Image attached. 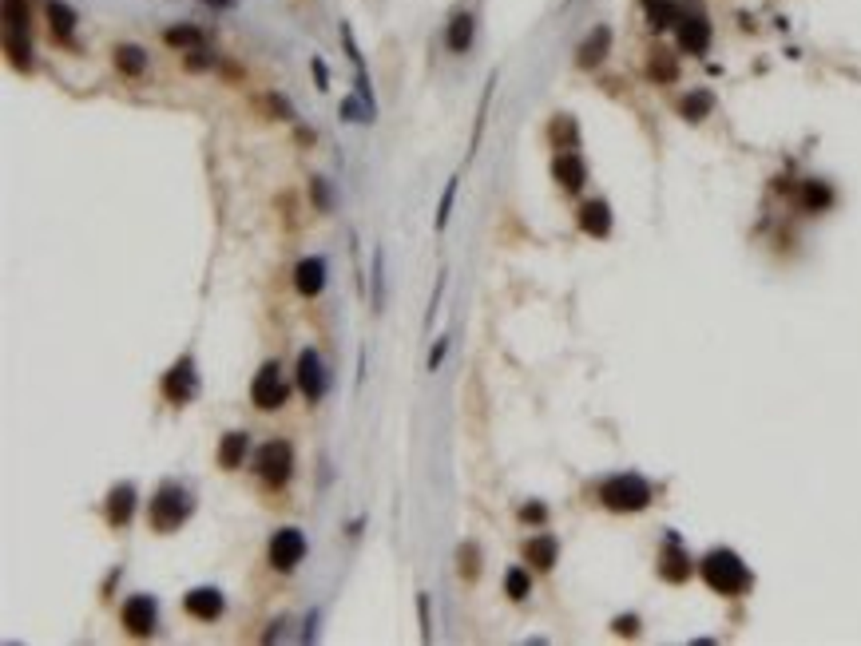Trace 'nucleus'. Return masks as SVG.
<instances>
[{
    "mask_svg": "<svg viewBox=\"0 0 861 646\" xmlns=\"http://www.w3.org/2000/svg\"><path fill=\"white\" fill-rule=\"evenodd\" d=\"M453 199H456V179H448L445 195H441V207H437V230L448 226V210H453Z\"/></svg>",
    "mask_w": 861,
    "mask_h": 646,
    "instance_id": "obj_32",
    "label": "nucleus"
},
{
    "mask_svg": "<svg viewBox=\"0 0 861 646\" xmlns=\"http://www.w3.org/2000/svg\"><path fill=\"white\" fill-rule=\"evenodd\" d=\"M552 140H556V147L560 151H575V123H572V115H556V123H552Z\"/></svg>",
    "mask_w": 861,
    "mask_h": 646,
    "instance_id": "obj_30",
    "label": "nucleus"
},
{
    "mask_svg": "<svg viewBox=\"0 0 861 646\" xmlns=\"http://www.w3.org/2000/svg\"><path fill=\"white\" fill-rule=\"evenodd\" d=\"M679 8L675 0H644V13H647V24H652L655 32L663 29H675V21H679Z\"/></svg>",
    "mask_w": 861,
    "mask_h": 646,
    "instance_id": "obj_21",
    "label": "nucleus"
},
{
    "mask_svg": "<svg viewBox=\"0 0 861 646\" xmlns=\"http://www.w3.org/2000/svg\"><path fill=\"white\" fill-rule=\"evenodd\" d=\"M580 230L592 238H608L611 234V207L603 199H592L580 207Z\"/></svg>",
    "mask_w": 861,
    "mask_h": 646,
    "instance_id": "obj_17",
    "label": "nucleus"
},
{
    "mask_svg": "<svg viewBox=\"0 0 861 646\" xmlns=\"http://www.w3.org/2000/svg\"><path fill=\"white\" fill-rule=\"evenodd\" d=\"M48 24L52 32L60 36V40H72V32H76V8H68L64 0H48Z\"/></svg>",
    "mask_w": 861,
    "mask_h": 646,
    "instance_id": "obj_23",
    "label": "nucleus"
},
{
    "mask_svg": "<svg viewBox=\"0 0 861 646\" xmlns=\"http://www.w3.org/2000/svg\"><path fill=\"white\" fill-rule=\"evenodd\" d=\"M714 107V96L711 91H691V96H683L679 104V115L686 119V123H699V119H707Z\"/></svg>",
    "mask_w": 861,
    "mask_h": 646,
    "instance_id": "obj_24",
    "label": "nucleus"
},
{
    "mask_svg": "<svg viewBox=\"0 0 861 646\" xmlns=\"http://www.w3.org/2000/svg\"><path fill=\"white\" fill-rule=\"evenodd\" d=\"M473 36H476V21H473V13H453V21H448V32H445L448 52L465 56V52L473 48Z\"/></svg>",
    "mask_w": 861,
    "mask_h": 646,
    "instance_id": "obj_19",
    "label": "nucleus"
},
{
    "mask_svg": "<svg viewBox=\"0 0 861 646\" xmlns=\"http://www.w3.org/2000/svg\"><path fill=\"white\" fill-rule=\"evenodd\" d=\"M505 595L512 599V603H524V599L533 595V579H528L524 567H512L505 575Z\"/></svg>",
    "mask_w": 861,
    "mask_h": 646,
    "instance_id": "obj_27",
    "label": "nucleus"
},
{
    "mask_svg": "<svg viewBox=\"0 0 861 646\" xmlns=\"http://www.w3.org/2000/svg\"><path fill=\"white\" fill-rule=\"evenodd\" d=\"M310 195H314V207H318V210H334V199H329V183H326V179H314V183H310Z\"/></svg>",
    "mask_w": 861,
    "mask_h": 646,
    "instance_id": "obj_33",
    "label": "nucleus"
},
{
    "mask_svg": "<svg viewBox=\"0 0 861 646\" xmlns=\"http://www.w3.org/2000/svg\"><path fill=\"white\" fill-rule=\"evenodd\" d=\"M294 285L302 298H318L326 290V262L322 258H302L294 266Z\"/></svg>",
    "mask_w": 861,
    "mask_h": 646,
    "instance_id": "obj_15",
    "label": "nucleus"
},
{
    "mask_svg": "<svg viewBox=\"0 0 861 646\" xmlns=\"http://www.w3.org/2000/svg\"><path fill=\"white\" fill-rule=\"evenodd\" d=\"M163 40H167V48H203V32L195 24H171Z\"/></svg>",
    "mask_w": 861,
    "mask_h": 646,
    "instance_id": "obj_25",
    "label": "nucleus"
},
{
    "mask_svg": "<svg viewBox=\"0 0 861 646\" xmlns=\"http://www.w3.org/2000/svg\"><path fill=\"white\" fill-rule=\"evenodd\" d=\"M611 626H616V634H627V639H631V634H639V618L635 615H619Z\"/></svg>",
    "mask_w": 861,
    "mask_h": 646,
    "instance_id": "obj_36",
    "label": "nucleus"
},
{
    "mask_svg": "<svg viewBox=\"0 0 861 646\" xmlns=\"http://www.w3.org/2000/svg\"><path fill=\"white\" fill-rule=\"evenodd\" d=\"M456 563H461V579H473L481 575V548L469 540V543H461V551H456Z\"/></svg>",
    "mask_w": 861,
    "mask_h": 646,
    "instance_id": "obj_29",
    "label": "nucleus"
},
{
    "mask_svg": "<svg viewBox=\"0 0 861 646\" xmlns=\"http://www.w3.org/2000/svg\"><path fill=\"white\" fill-rule=\"evenodd\" d=\"M417 615H421V639L433 642V618H429V595H417Z\"/></svg>",
    "mask_w": 861,
    "mask_h": 646,
    "instance_id": "obj_34",
    "label": "nucleus"
},
{
    "mask_svg": "<svg viewBox=\"0 0 861 646\" xmlns=\"http://www.w3.org/2000/svg\"><path fill=\"white\" fill-rule=\"evenodd\" d=\"M520 520H524V523H544L548 507L544 504H524V507H520Z\"/></svg>",
    "mask_w": 861,
    "mask_h": 646,
    "instance_id": "obj_35",
    "label": "nucleus"
},
{
    "mask_svg": "<svg viewBox=\"0 0 861 646\" xmlns=\"http://www.w3.org/2000/svg\"><path fill=\"white\" fill-rule=\"evenodd\" d=\"M298 389L306 393V401H322L329 389V373L318 349H302L298 353Z\"/></svg>",
    "mask_w": 861,
    "mask_h": 646,
    "instance_id": "obj_9",
    "label": "nucleus"
},
{
    "mask_svg": "<svg viewBox=\"0 0 861 646\" xmlns=\"http://www.w3.org/2000/svg\"><path fill=\"white\" fill-rule=\"evenodd\" d=\"M445 353H448V337H441V341H437V349H433V353H429V369H437V365H441V361H445Z\"/></svg>",
    "mask_w": 861,
    "mask_h": 646,
    "instance_id": "obj_38",
    "label": "nucleus"
},
{
    "mask_svg": "<svg viewBox=\"0 0 861 646\" xmlns=\"http://www.w3.org/2000/svg\"><path fill=\"white\" fill-rule=\"evenodd\" d=\"M524 559L533 563V567H540V571H552L556 559H560V543H556V535H548V531L533 535V540L524 543Z\"/></svg>",
    "mask_w": 861,
    "mask_h": 646,
    "instance_id": "obj_18",
    "label": "nucleus"
},
{
    "mask_svg": "<svg viewBox=\"0 0 861 646\" xmlns=\"http://www.w3.org/2000/svg\"><path fill=\"white\" fill-rule=\"evenodd\" d=\"M691 571H695V563H691V556L679 548V540L675 535H667V548H663V556H659V575L667 579V583H686L691 579Z\"/></svg>",
    "mask_w": 861,
    "mask_h": 646,
    "instance_id": "obj_13",
    "label": "nucleus"
},
{
    "mask_svg": "<svg viewBox=\"0 0 861 646\" xmlns=\"http://www.w3.org/2000/svg\"><path fill=\"white\" fill-rule=\"evenodd\" d=\"M163 396L171 404H191L199 396V373H195V357H179L175 365L163 373Z\"/></svg>",
    "mask_w": 861,
    "mask_h": 646,
    "instance_id": "obj_6",
    "label": "nucleus"
},
{
    "mask_svg": "<svg viewBox=\"0 0 861 646\" xmlns=\"http://www.w3.org/2000/svg\"><path fill=\"white\" fill-rule=\"evenodd\" d=\"M381 266H386V258L378 251L373 254V306L378 310H381V302H386V270H381Z\"/></svg>",
    "mask_w": 861,
    "mask_h": 646,
    "instance_id": "obj_31",
    "label": "nucleus"
},
{
    "mask_svg": "<svg viewBox=\"0 0 861 646\" xmlns=\"http://www.w3.org/2000/svg\"><path fill=\"white\" fill-rule=\"evenodd\" d=\"M210 64H215V60H210L203 48H191V56H187V68H191V72H203V68H210Z\"/></svg>",
    "mask_w": 861,
    "mask_h": 646,
    "instance_id": "obj_37",
    "label": "nucleus"
},
{
    "mask_svg": "<svg viewBox=\"0 0 861 646\" xmlns=\"http://www.w3.org/2000/svg\"><path fill=\"white\" fill-rule=\"evenodd\" d=\"M191 515V496H187V488H179L175 480H167V484H159V492L151 496V504H148V520H151V528L155 531H179V523L187 520Z\"/></svg>",
    "mask_w": 861,
    "mask_h": 646,
    "instance_id": "obj_3",
    "label": "nucleus"
},
{
    "mask_svg": "<svg viewBox=\"0 0 861 646\" xmlns=\"http://www.w3.org/2000/svg\"><path fill=\"white\" fill-rule=\"evenodd\" d=\"M314 80H318V88H322V91L329 88V76H326V64H322V60H314Z\"/></svg>",
    "mask_w": 861,
    "mask_h": 646,
    "instance_id": "obj_39",
    "label": "nucleus"
},
{
    "mask_svg": "<svg viewBox=\"0 0 861 646\" xmlns=\"http://www.w3.org/2000/svg\"><path fill=\"white\" fill-rule=\"evenodd\" d=\"M286 381H282V373H278V365L274 361H267L254 373V381H251V401H254V409H262V412H270V409H282L286 404Z\"/></svg>",
    "mask_w": 861,
    "mask_h": 646,
    "instance_id": "obj_7",
    "label": "nucleus"
},
{
    "mask_svg": "<svg viewBox=\"0 0 861 646\" xmlns=\"http://www.w3.org/2000/svg\"><path fill=\"white\" fill-rule=\"evenodd\" d=\"M600 504L608 512H644L652 504V484L635 472H619L600 484Z\"/></svg>",
    "mask_w": 861,
    "mask_h": 646,
    "instance_id": "obj_2",
    "label": "nucleus"
},
{
    "mask_svg": "<svg viewBox=\"0 0 861 646\" xmlns=\"http://www.w3.org/2000/svg\"><path fill=\"white\" fill-rule=\"evenodd\" d=\"M119 618H124L127 634H135V639H151L159 611H155V599H151V595H132V599L124 603V611H119Z\"/></svg>",
    "mask_w": 861,
    "mask_h": 646,
    "instance_id": "obj_10",
    "label": "nucleus"
},
{
    "mask_svg": "<svg viewBox=\"0 0 861 646\" xmlns=\"http://www.w3.org/2000/svg\"><path fill=\"white\" fill-rule=\"evenodd\" d=\"M608 52H611V29L608 24H595L588 32V40L580 44V52H575V64H580V68H600V64L608 60Z\"/></svg>",
    "mask_w": 861,
    "mask_h": 646,
    "instance_id": "obj_14",
    "label": "nucleus"
},
{
    "mask_svg": "<svg viewBox=\"0 0 861 646\" xmlns=\"http://www.w3.org/2000/svg\"><path fill=\"white\" fill-rule=\"evenodd\" d=\"M306 559V535L298 528H278L270 535V563L278 571H294Z\"/></svg>",
    "mask_w": 861,
    "mask_h": 646,
    "instance_id": "obj_8",
    "label": "nucleus"
},
{
    "mask_svg": "<svg viewBox=\"0 0 861 646\" xmlns=\"http://www.w3.org/2000/svg\"><path fill=\"white\" fill-rule=\"evenodd\" d=\"M254 472L274 488L286 484L290 472H294V448H290V440H267V445L254 452Z\"/></svg>",
    "mask_w": 861,
    "mask_h": 646,
    "instance_id": "obj_4",
    "label": "nucleus"
},
{
    "mask_svg": "<svg viewBox=\"0 0 861 646\" xmlns=\"http://www.w3.org/2000/svg\"><path fill=\"white\" fill-rule=\"evenodd\" d=\"M132 515H135V484H115L107 492V523L124 528V523H132Z\"/></svg>",
    "mask_w": 861,
    "mask_h": 646,
    "instance_id": "obj_16",
    "label": "nucleus"
},
{
    "mask_svg": "<svg viewBox=\"0 0 861 646\" xmlns=\"http://www.w3.org/2000/svg\"><path fill=\"white\" fill-rule=\"evenodd\" d=\"M246 452H251V437H246V432H226V437L218 440V468H226V472L243 468Z\"/></svg>",
    "mask_w": 861,
    "mask_h": 646,
    "instance_id": "obj_20",
    "label": "nucleus"
},
{
    "mask_svg": "<svg viewBox=\"0 0 861 646\" xmlns=\"http://www.w3.org/2000/svg\"><path fill=\"white\" fill-rule=\"evenodd\" d=\"M699 575H703V583H707L714 595H727V599L743 595V591H750V583H754L750 567L735 556V551H727V548H714L711 556L699 563Z\"/></svg>",
    "mask_w": 861,
    "mask_h": 646,
    "instance_id": "obj_1",
    "label": "nucleus"
},
{
    "mask_svg": "<svg viewBox=\"0 0 861 646\" xmlns=\"http://www.w3.org/2000/svg\"><path fill=\"white\" fill-rule=\"evenodd\" d=\"M647 72H652V80H659V84H671V80L679 76V68H675V56H671V52H652V64H647Z\"/></svg>",
    "mask_w": 861,
    "mask_h": 646,
    "instance_id": "obj_28",
    "label": "nucleus"
},
{
    "mask_svg": "<svg viewBox=\"0 0 861 646\" xmlns=\"http://www.w3.org/2000/svg\"><path fill=\"white\" fill-rule=\"evenodd\" d=\"M115 68L124 72V76H143L148 72V52L140 48V44H119L115 48Z\"/></svg>",
    "mask_w": 861,
    "mask_h": 646,
    "instance_id": "obj_22",
    "label": "nucleus"
},
{
    "mask_svg": "<svg viewBox=\"0 0 861 646\" xmlns=\"http://www.w3.org/2000/svg\"><path fill=\"white\" fill-rule=\"evenodd\" d=\"M552 179L560 183L567 195L584 191V183H588V163H584V155L580 151H560L552 159Z\"/></svg>",
    "mask_w": 861,
    "mask_h": 646,
    "instance_id": "obj_11",
    "label": "nucleus"
},
{
    "mask_svg": "<svg viewBox=\"0 0 861 646\" xmlns=\"http://www.w3.org/2000/svg\"><path fill=\"white\" fill-rule=\"evenodd\" d=\"M830 202H833V191L826 187V183L814 179V183H806V187H802V207L814 210V215H818V210H826Z\"/></svg>",
    "mask_w": 861,
    "mask_h": 646,
    "instance_id": "obj_26",
    "label": "nucleus"
},
{
    "mask_svg": "<svg viewBox=\"0 0 861 646\" xmlns=\"http://www.w3.org/2000/svg\"><path fill=\"white\" fill-rule=\"evenodd\" d=\"M223 595H218L215 587H195L183 595V611H187L191 618H199V623H215L218 615H223Z\"/></svg>",
    "mask_w": 861,
    "mask_h": 646,
    "instance_id": "obj_12",
    "label": "nucleus"
},
{
    "mask_svg": "<svg viewBox=\"0 0 861 646\" xmlns=\"http://www.w3.org/2000/svg\"><path fill=\"white\" fill-rule=\"evenodd\" d=\"M675 36H679V48L686 52V56H707V48H711V21L703 16L699 4H683L679 8Z\"/></svg>",
    "mask_w": 861,
    "mask_h": 646,
    "instance_id": "obj_5",
    "label": "nucleus"
}]
</instances>
